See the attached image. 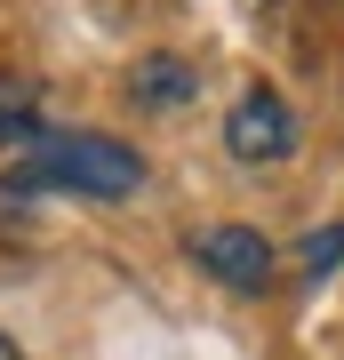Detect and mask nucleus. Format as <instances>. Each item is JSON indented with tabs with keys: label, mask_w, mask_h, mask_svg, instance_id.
<instances>
[{
	"label": "nucleus",
	"mask_w": 344,
	"mask_h": 360,
	"mask_svg": "<svg viewBox=\"0 0 344 360\" xmlns=\"http://www.w3.org/2000/svg\"><path fill=\"white\" fill-rule=\"evenodd\" d=\"M16 193H89V200H128L144 184V153L120 136H89V129H64V136H32L25 160H16Z\"/></svg>",
	"instance_id": "obj_1"
},
{
	"label": "nucleus",
	"mask_w": 344,
	"mask_h": 360,
	"mask_svg": "<svg viewBox=\"0 0 344 360\" xmlns=\"http://www.w3.org/2000/svg\"><path fill=\"white\" fill-rule=\"evenodd\" d=\"M192 264L208 281H224L232 296H265L272 288V240L248 224H200L192 232Z\"/></svg>",
	"instance_id": "obj_2"
},
{
	"label": "nucleus",
	"mask_w": 344,
	"mask_h": 360,
	"mask_svg": "<svg viewBox=\"0 0 344 360\" xmlns=\"http://www.w3.org/2000/svg\"><path fill=\"white\" fill-rule=\"evenodd\" d=\"M224 153L241 160V168H272V160L296 153V112L281 104V89H248L224 112Z\"/></svg>",
	"instance_id": "obj_3"
},
{
	"label": "nucleus",
	"mask_w": 344,
	"mask_h": 360,
	"mask_svg": "<svg viewBox=\"0 0 344 360\" xmlns=\"http://www.w3.org/2000/svg\"><path fill=\"white\" fill-rule=\"evenodd\" d=\"M192 96V65L184 56H144V65H128V104L136 112H177Z\"/></svg>",
	"instance_id": "obj_4"
},
{
	"label": "nucleus",
	"mask_w": 344,
	"mask_h": 360,
	"mask_svg": "<svg viewBox=\"0 0 344 360\" xmlns=\"http://www.w3.org/2000/svg\"><path fill=\"white\" fill-rule=\"evenodd\" d=\"M40 136V89L32 80H16V72H0V144H25Z\"/></svg>",
	"instance_id": "obj_5"
},
{
	"label": "nucleus",
	"mask_w": 344,
	"mask_h": 360,
	"mask_svg": "<svg viewBox=\"0 0 344 360\" xmlns=\"http://www.w3.org/2000/svg\"><path fill=\"white\" fill-rule=\"evenodd\" d=\"M296 264H305V281H320V272H336V264H344V224H320L312 240H305V257H296Z\"/></svg>",
	"instance_id": "obj_6"
},
{
	"label": "nucleus",
	"mask_w": 344,
	"mask_h": 360,
	"mask_svg": "<svg viewBox=\"0 0 344 360\" xmlns=\"http://www.w3.org/2000/svg\"><path fill=\"white\" fill-rule=\"evenodd\" d=\"M0 360H25V352H16V345H8V336H0Z\"/></svg>",
	"instance_id": "obj_7"
}]
</instances>
